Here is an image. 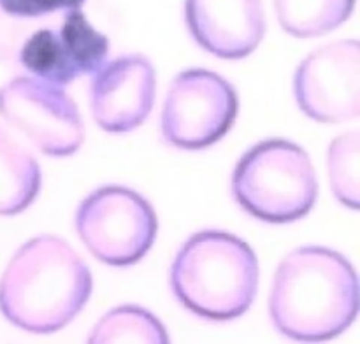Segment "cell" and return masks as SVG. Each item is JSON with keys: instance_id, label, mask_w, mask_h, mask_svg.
Here are the masks:
<instances>
[{"instance_id": "obj_7", "label": "cell", "mask_w": 360, "mask_h": 344, "mask_svg": "<svg viewBox=\"0 0 360 344\" xmlns=\"http://www.w3.org/2000/svg\"><path fill=\"white\" fill-rule=\"evenodd\" d=\"M0 116L48 157H70L84 140L72 98L39 77L20 76L0 86Z\"/></svg>"}, {"instance_id": "obj_15", "label": "cell", "mask_w": 360, "mask_h": 344, "mask_svg": "<svg viewBox=\"0 0 360 344\" xmlns=\"http://www.w3.org/2000/svg\"><path fill=\"white\" fill-rule=\"evenodd\" d=\"M360 133L347 132L329 146V178L334 195L350 209H359L360 199Z\"/></svg>"}, {"instance_id": "obj_14", "label": "cell", "mask_w": 360, "mask_h": 344, "mask_svg": "<svg viewBox=\"0 0 360 344\" xmlns=\"http://www.w3.org/2000/svg\"><path fill=\"white\" fill-rule=\"evenodd\" d=\"M90 344L169 343L164 325L150 311L137 305H122L105 312L88 337Z\"/></svg>"}, {"instance_id": "obj_6", "label": "cell", "mask_w": 360, "mask_h": 344, "mask_svg": "<svg viewBox=\"0 0 360 344\" xmlns=\"http://www.w3.org/2000/svg\"><path fill=\"white\" fill-rule=\"evenodd\" d=\"M234 86L206 69H188L172 79L162 109V133L181 150H202L220 140L238 116Z\"/></svg>"}, {"instance_id": "obj_1", "label": "cell", "mask_w": 360, "mask_h": 344, "mask_svg": "<svg viewBox=\"0 0 360 344\" xmlns=\"http://www.w3.org/2000/svg\"><path fill=\"white\" fill-rule=\"evenodd\" d=\"M359 312V281L341 253L302 246L278 265L269 295V315L285 337L319 343L341 336Z\"/></svg>"}, {"instance_id": "obj_2", "label": "cell", "mask_w": 360, "mask_h": 344, "mask_svg": "<svg viewBox=\"0 0 360 344\" xmlns=\"http://www.w3.org/2000/svg\"><path fill=\"white\" fill-rule=\"evenodd\" d=\"M94 290L84 260L56 235L21 246L0 277V311L13 325L53 333L69 325Z\"/></svg>"}, {"instance_id": "obj_9", "label": "cell", "mask_w": 360, "mask_h": 344, "mask_svg": "<svg viewBox=\"0 0 360 344\" xmlns=\"http://www.w3.org/2000/svg\"><path fill=\"white\" fill-rule=\"evenodd\" d=\"M109 53V39L88 23L81 9H70L60 30L42 28L23 44L20 62L42 81L62 86L95 74Z\"/></svg>"}, {"instance_id": "obj_3", "label": "cell", "mask_w": 360, "mask_h": 344, "mask_svg": "<svg viewBox=\"0 0 360 344\" xmlns=\"http://www.w3.org/2000/svg\"><path fill=\"white\" fill-rule=\"evenodd\" d=\"M171 288L188 311L213 322L245 315L259 288V260L248 242L221 230L193 234L176 255Z\"/></svg>"}, {"instance_id": "obj_10", "label": "cell", "mask_w": 360, "mask_h": 344, "mask_svg": "<svg viewBox=\"0 0 360 344\" xmlns=\"http://www.w3.org/2000/svg\"><path fill=\"white\" fill-rule=\"evenodd\" d=\"M157 93V74L143 55H125L105 63L90 84V109L95 123L111 133L143 125Z\"/></svg>"}, {"instance_id": "obj_12", "label": "cell", "mask_w": 360, "mask_h": 344, "mask_svg": "<svg viewBox=\"0 0 360 344\" xmlns=\"http://www.w3.org/2000/svg\"><path fill=\"white\" fill-rule=\"evenodd\" d=\"M41 190V167L34 154L0 128V214L27 209Z\"/></svg>"}, {"instance_id": "obj_5", "label": "cell", "mask_w": 360, "mask_h": 344, "mask_svg": "<svg viewBox=\"0 0 360 344\" xmlns=\"http://www.w3.org/2000/svg\"><path fill=\"white\" fill-rule=\"evenodd\" d=\"M157 230L151 204L125 186H102L77 207V235L91 255L108 265L139 262L153 246Z\"/></svg>"}, {"instance_id": "obj_16", "label": "cell", "mask_w": 360, "mask_h": 344, "mask_svg": "<svg viewBox=\"0 0 360 344\" xmlns=\"http://www.w3.org/2000/svg\"><path fill=\"white\" fill-rule=\"evenodd\" d=\"M84 0H0V9L9 16L39 18L58 9H81Z\"/></svg>"}, {"instance_id": "obj_8", "label": "cell", "mask_w": 360, "mask_h": 344, "mask_svg": "<svg viewBox=\"0 0 360 344\" xmlns=\"http://www.w3.org/2000/svg\"><path fill=\"white\" fill-rule=\"evenodd\" d=\"M299 107L320 123H345L360 114V44L336 41L309 53L295 70Z\"/></svg>"}, {"instance_id": "obj_13", "label": "cell", "mask_w": 360, "mask_h": 344, "mask_svg": "<svg viewBox=\"0 0 360 344\" xmlns=\"http://www.w3.org/2000/svg\"><path fill=\"white\" fill-rule=\"evenodd\" d=\"M354 7L355 0H274L281 28L299 39L336 30L350 18Z\"/></svg>"}, {"instance_id": "obj_4", "label": "cell", "mask_w": 360, "mask_h": 344, "mask_svg": "<svg viewBox=\"0 0 360 344\" xmlns=\"http://www.w3.org/2000/svg\"><path fill=\"white\" fill-rule=\"evenodd\" d=\"M232 192L239 206L257 220L285 225L304 218L319 197L308 153L287 139L255 144L238 161Z\"/></svg>"}, {"instance_id": "obj_11", "label": "cell", "mask_w": 360, "mask_h": 344, "mask_svg": "<svg viewBox=\"0 0 360 344\" xmlns=\"http://www.w3.org/2000/svg\"><path fill=\"white\" fill-rule=\"evenodd\" d=\"M185 20L197 44L225 60L252 55L266 35L262 0H185Z\"/></svg>"}]
</instances>
